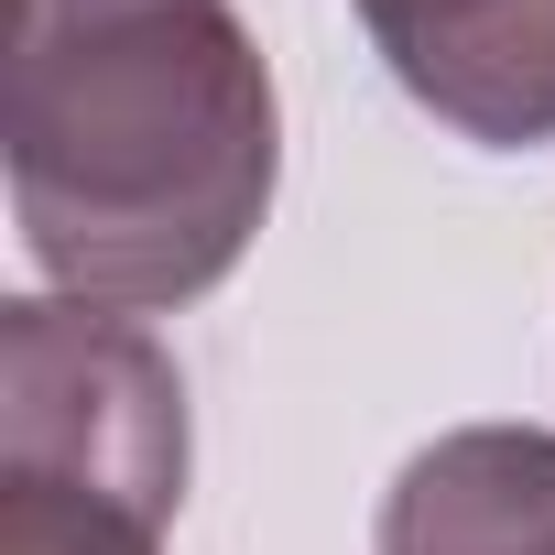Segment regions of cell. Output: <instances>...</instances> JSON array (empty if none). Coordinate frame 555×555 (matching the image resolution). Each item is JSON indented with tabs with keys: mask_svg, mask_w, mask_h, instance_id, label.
Here are the masks:
<instances>
[{
	"mask_svg": "<svg viewBox=\"0 0 555 555\" xmlns=\"http://www.w3.org/2000/svg\"><path fill=\"white\" fill-rule=\"evenodd\" d=\"M0 479H66L175 522L185 501V371L142 317L66 295L0 306Z\"/></svg>",
	"mask_w": 555,
	"mask_h": 555,
	"instance_id": "cell-2",
	"label": "cell"
},
{
	"mask_svg": "<svg viewBox=\"0 0 555 555\" xmlns=\"http://www.w3.org/2000/svg\"><path fill=\"white\" fill-rule=\"evenodd\" d=\"M392 88L457 142L544 153L555 142V0H349Z\"/></svg>",
	"mask_w": 555,
	"mask_h": 555,
	"instance_id": "cell-3",
	"label": "cell"
},
{
	"mask_svg": "<svg viewBox=\"0 0 555 555\" xmlns=\"http://www.w3.org/2000/svg\"><path fill=\"white\" fill-rule=\"evenodd\" d=\"M12 490V555H164V522L66 479H0Z\"/></svg>",
	"mask_w": 555,
	"mask_h": 555,
	"instance_id": "cell-5",
	"label": "cell"
},
{
	"mask_svg": "<svg viewBox=\"0 0 555 555\" xmlns=\"http://www.w3.org/2000/svg\"><path fill=\"white\" fill-rule=\"evenodd\" d=\"M382 555H555V425H447L382 490Z\"/></svg>",
	"mask_w": 555,
	"mask_h": 555,
	"instance_id": "cell-4",
	"label": "cell"
},
{
	"mask_svg": "<svg viewBox=\"0 0 555 555\" xmlns=\"http://www.w3.org/2000/svg\"><path fill=\"white\" fill-rule=\"evenodd\" d=\"M12 218L34 272L99 317L218 295L284 185V99L229 0H23Z\"/></svg>",
	"mask_w": 555,
	"mask_h": 555,
	"instance_id": "cell-1",
	"label": "cell"
}]
</instances>
